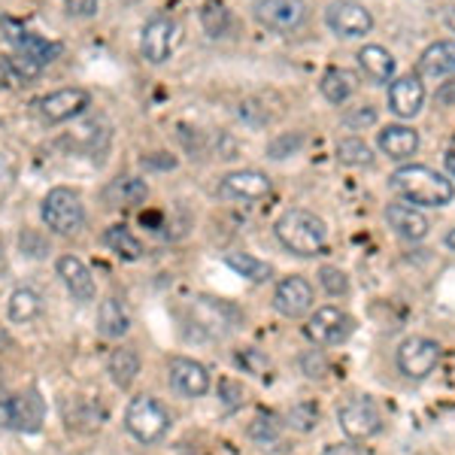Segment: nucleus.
<instances>
[{"label": "nucleus", "mask_w": 455, "mask_h": 455, "mask_svg": "<svg viewBox=\"0 0 455 455\" xmlns=\"http://www.w3.org/2000/svg\"><path fill=\"white\" fill-rule=\"evenodd\" d=\"M392 192H398L413 207H446L455 197V186L450 176L428 164H403L388 176Z\"/></svg>", "instance_id": "1"}, {"label": "nucleus", "mask_w": 455, "mask_h": 455, "mask_svg": "<svg viewBox=\"0 0 455 455\" xmlns=\"http://www.w3.org/2000/svg\"><path fill=\"white\" fill-rule=\"evenodd\" d=\"M276 240L289 249V252L300 255V259H313L328 243V228L315 212L310 210H285L274 225Z\"/></svg>", "instance_id": "2"}, {"label": "nucleus", "mask_w": 455, "mask_h": 455, "mask_svg": "<svg viewBox=\"0 0 455 455\" xmlns=\"http://www.w3.org/2000/svg\"><path fill=\"white\" fill-rule=\"evenodd\" d=\"M40 219L52 234L70 237V234H76L79 228L85 225V204H83V197H79V192H73L68 186H55L43 197Z\"/></svg>", "instance_id": "3"}, {"label": "nucleus", "mask_w": 455, "mask_h": 455, "mask_svg": "<svg viewBox=\"0 0 455 455\" xmlns=\"http://www.w3.org/2000/svg\"><path fill=\"white\" fill-rule=\"evenodd\" d=\"M124 428H128L131 437L146 446L158 443L171 431V413L152 395H137V398H131L128 410H124Z\"/></svg>", "instance_id": "4"}, {"label": "nucleus", "mask_w": 455, "mask_h": 455, "mask_svg": "<svg viewBox=\"0 0 455 455\" xmlns=\"http://www.w3.org/2000/svg\"><path fill=\"white\" fill-rule=\"evenodd\" d=\"M337 422H340V431L352 443H364V440L377 437L383 431V413L368 395H355V398L343 401L340 410H337Z\"/></svg>", "instance_id": "5"}, {"label": "nucleus", "mask_w": 455, "mask_h": 455, "mask_svg": "<svg viewBox=\"0 0 455 455\" xmlns=\"http://www.w3.org/2000/svg\"><path fill=\"white\" fill-rule=\"evenodd\" d=\"M43 416H46V407H43V398L36 392L0 398V428L6 431H25V435L40 431Z\"/></svg>", "instance_id": "6"}, {"label": "nucleus", "mask_w": 455, "mask_h": 455, "mask_svg": "<svg viewBox=\"0 0 455 455\" xmlns=\"http://www.w3.org/2000/svg\"><path fill=\"white\" fill-rule=\"evenodd\" d=\"M176 40H180V25H176V19L164 16V12L152 16L143 25V31H140V55H143V61L164 64L167 58L173 55Z\"/></svg>", "instance_id": "7"}, {"label": "nucleus", "mask_w": 455, "mask_h": 455, "mask_svg": "<svg viewBox=\"0 0 455 455\" xmlns=\"http://www.w3.org/2000/svg\"><path fill=\"white\" fill-rule=\"evenodd\" d=\"M304 331L315 347H337V343H347L349 334L355 331V319L337 307H319L307 319Z\"/></svg>", "instance_id": "8"}, {"label": "nucleus", "mask_w": 455, "mask_h": 455, "mask_svg": "<svg viewBox=\"0 0 455 455\" xmlns=\"http://www.w3.org/2000/svg\"><path fill=\"white\" fill-rule=\"evenodd\" d=\"M88 104H92V94L85 88H58V92H49L46 98L36 100V113L46 124H61L83 116Z\"/></svg>", "instance_id": "9"}, {"label": "nucleus", "mask_w": 455, "mask_h": 455, "mask_svg": "<svg viewBox=\"0 0 455 455\" xmlns=\"http://www.w3.org/2000/svg\"><path fill=\"white\" fill-rule=\"evenodd\" d=\"M325 25L343 40H358L373 31V16L368 6L355 4V0H337L325 10Z\"/></svg>", "instance_id": "10"}, {"label": "nucleus", "mask_w": 455, "mask_h": 455, "mask_svg": "<svg viewBox=\"0 0 455 455\" xmlns=\"http://www.w3.org/2000/svg\"><path fill=\"white\" fill-rule=\"evenodd\" d=\"M255 19L267 31L291 34L307 21V4L304 0H255Z\"/></svg>", "instance_id": "11"}, {"label": "nucleus", "mask_w": 455, "mask_h": 455, "mask_svg": "<svg viewBox=\"0 0 455 455\" xmlns=\"http://www.w3.org/2000/svg\"><path fill=\"white\" fill-rule=\"evenodd\" d=\"M440 362V343L428 337H407L398 347V368L407 379H425Z\"/></svg>", "instance_id": "12"}, {"label": "nucleus", "mask_w": 455, "mask_h": 455, "mask_svg": "<svg viewBox=\"0 0 455 455\" xmlns=\"http://www.w3.org/2000/svg\"><path fill=\"white\" fill-rule=\"evenodd\" d=\"M4 31H6V43H10L12 49H16V55L28 58V61L40 64V68H46V64H52L58 55H61V46H58L55 40H46V36L28 31V28L16 25V21L4 19Z\"/></svg>", "instance_id": "13"}, {"label": "nucleus", "mask_w": 455, "mask_h": 455, "mask_svg": "<svg viewBox=\"0 0 455 455\" xmlns=\"http://www.w3.org/2000/svg\"><path fill=\"white\" fill-rule=\"evenodd\" d=\"M167 383L182 398H204L210 392V373L195 358L176 355L167 362Z\"/></svg>", "instance_id": "14"}, {"label": "nucleus", "mask_w": 455, "mask_h": 455, "mask_svg": "<svg viewBox=\"0 0 455 455\" xmlns=\"http://www.w3.org/2000/svg\"><path fill=\"white\" fill-rule=\"evenodd\" d=\"M313 304H315L313 285L304 276H285L274 291V310L285 315V319H300V315L313 310Z\"/></svg>", "instance_id": "15"}, {"label": "nucleus", "mask_w": 455, "mask_h": 455, "mask_svg": "<svg viewBox=\"0 0 455 455\" xmlns=\"http://www.w3.org/2000/svg\"><path fill=\"white\" fill-rule=\"evenodd\" d=\"M422 104H425V85L419 73H403V76L392 79V85H388V109L398 119L419 116Z\"/></svg>", "instance_id": "16"}, {"label": "nucleus", "mask_w": 455, "mask_h": 455, "mask_svg": "<svg viewBox=\"0 0 455 455\" xmlns=\"http://www.w3.org/2000/svg\"><path fill=\"white\" fill-rule=\"evenodd\" d=\"M270 195V180L261 171H234L219 180V197L231 201H261Z\"/></svg>", "instance_id": "17"}, {"label": "nucleus", "mask_w": 455, "mask_h": 455, "mask_svg": "<svg viewBox=\"0 0 455 455\" xmlns=\"http://www.w3.org/2000/svg\"><path fill=\"white\" fill-rule=\"evenodd\" d=\"M55 270H58V276H61V283L68 285V291L73 298L94 300V295H98V289H94V276L79 255H61L55 264Z\"/></svg>", "instance_id": "18"}, {"label": "nucleus", "mask_w": 455, "mask_h": 455, "mask_svg": "<svg viewBox=\"0 0 455 455\" xmlns=\"http://www.w3.org/2000/svg\"><path fill=\"white\" fill-rule=\"evenodd\" d=\"M386 222L398 237L410 240V243H419V240L428 234V219L422 216L413 204H388L386 207Z\"/></svg>", "instance_id": "19"}, {"label": "nucleus", "mask_w": 455, "mask_h": 455, "mask_svg": "<svg viewBox=\"0 0 455 455\" xmlns=\"http://www.w3.org/2000/svg\"><path fill=\"white\" fill-rule=\"evenodd\" d=\"M377 146L392 161H407L419 149V131H413L410 124H388V128L379 131Z\"/></svg>", "instance_id": "20"}, {"label": "nucleus", "mask_w": 455, "mask_h": 455, "mask_svg": "<svg viewBox=\"0 0 455 455\" xmlns=\"http://www.w3.org/2000/svg\"><path fill=\"white\" fill-rule=\"evenodd\" d=\"M319 92L328 104L343 107L358 92V73L349 68H328L319 79Z\"/></svg>", "instance_id": "21"}, {"label": "nucleus", "mask_w": 455, "mask_h": 455, "mask_svg": "<svg viewBox=\"0 0 455 455\" xmlns=\"http://www.w3.org/2000/svg\"><path fill=\"white\" fill-rule=\"evenodd\" d=\"M358 68H362L364 76L371 79V83L377 85H386L395 79V70H398V64H395V55L388 52L383 46H364L358 49Z\"/></svg>", "instance_id": "22"}, {"label": "nucleus", "mask_w": 455, "mask_h": 455, "mask_svg": "<svg viewBox=\"0 0 455 455\" xmlns=\"http://www.w3.org/2000/svg\"><path fill=\"white\" fill-rule=\"evenodd\" d=\"M419 76L440 79V76H452L455 73V40H440L435 46H428L419 55Z\"/></svg>", "instance_id": "23"}, {"label": "nucleus", "mask_w": 455, "mask_h": 455, "mask_svg": "<svg viewBox=\"0 0 455 455\" xmlns=\"http://www.w3.org/2000/svg\"><path fill=\"white\" fill-rule=\"evenodd\" d=\"M149 197V186L140 176H116L113 182L104 188V201L109 207H137Z\"/></svg>", "instance_id": "24"}, {"label": "nucleus", "mask_w": 455, "mask_h": 455, "mask_svg": "<svg viewBox=\"0 0 455 455\" xmlns=\"http://www.w3.org/2000/svg\"><path fill=\"white\" fill-rule=\"evenodd\" d=\"M131 328V315L124 310V304L119 298H104L98 307V331L109 337V340H116V337H124Z\"/></svg>", "instance_id": "25"}, {"label": "nucleus", "mask_w": 455, "mask_h": 455, "mask_svg": "<svg viewBox=\"0 0 455 455\" xmlns=\"http://www.w3.org/2000/svg\"><path fill=\"white\" fill-rule=\"evenodd\" d=\"M107 371H109V379H113L119 388H131L137 379V373H140V355H137V349H131V347H119L113 355H109Z\"/></svg>", "instance_id": "26"}, {"label": "nucleus", "mask_w": 455, "mask_h": 455, "mask_svg": "<svg viewBox=\"0 0 455 455\" xmlns=\"http://www.w3.org/2000/svg\"><path fill=\"white\" fill-rule=\"evenodd\" d=\"M100 240H104V246L109 249V252H116V255H119V259H124V261L143 259V243H140V240H137L134 234H131L124 225H109Z\"/></svg>", "instance_id": "27"}, {"label": "nucleus", "mask_w": 455, "mask_h": 455, "mask_svg": "<svg viewBox=\"0 0 455 455\" xmlns=\"http://www.w3.org/2000/svg\"><path fill=\"white\" fill-rule=\"evenodd\" d=\"M225 264L249 283H264V280H270V274H274L267 261L255 259V255H249V252H228Z\"/></svg>", "instance_id": "28"}, {"label": "nucleus", "mask_w": 455, "mask_h": 455, "mask_svg": "<svg viewBox=\"0 0 455 455\" xmlns=\"http://www.w3.org/2000/svg\"><path fill=\"white\" fill-rule=\"evenodd\" d=\"M10 319L12 322H21V325H28V322H34L36 315L43 313V300L36 295L34 289H16L10 295Z\"/></svg>", "instance_id": "29"}, {"label": "nucleus", "mask_w": 455, "mask_h": 455, "mask_svg": "<svg viewBox=\"0 0 455 455\" xmlns=\"http://www.w3.org/2000/svg\"><path fill=\"white\" fill-rule=\"evenodd\" d=\"M40 64L28 61L21 55H10V58H0V79L10 85H28L31 79L40 76Z\"/></svg>", "instance_id": "30"}, {"label": "nucleus", "mask_w": 455, "mask_h": 455, "mask_svg": "<svg viewBox=\"0 0 455 455\" xmlns=\"http://www.w3.org/2000/svg\"><path fill=\"white\" fill-rule=\"evenodd\" d=\"M201 25H204V31H207L210 36H225L228 31H231V25H234L231 10H228L222 0H204Z\"/></svg>", "instance_id": "31"}, {"label": "nucleus", "mask_w": 455, "mask_h": 455, "mask_svg": "<svg viewBox=\"0 0 455 455\" xmlns=\"http://www.w3.org/2000/svg\"><path fill=\"white\" fill-rule=\"evenodd\" d=\"M337 161L347 167H371L373 152L362 137H343V140L337 143Z\"/></svg>", "instance_id": "32"}, {"label": "nucleus", "mask_w": 455, "mask_h": 455, "mask_svg": "<svg viewBox=\"0 0 455 455\" xmlns=\"http://www.w3.org/2000/svg\"><path fill=\"white\" fill-rule=\"evenodd\" d=\"M283 435V422L276 419V416H255L252 422H249V437L259 440V443H274V440H280Z\"/></svg>", "instance_id": "33"}, {"label": "nucleus", "mask_w": 455, "mask_h": 455, "mask_svg": "<svg viewBox=\"0 0 455 455\" xmlns=\"http://www.w3.org/2000/svg\"><path fill=\"white\" fill-rule=\"evenodd\" d=\"M319 283L331 298H340V295H347V291H349V280H347V274H343L340 267H322L319 270Z\"/></svg>", "instance_id": "34"}, {"label": "nucleus", "mask_w": 455, "mask_h": 455, "mask_svg": "<svg viewBox=\"0 0 455 455\" xmlns=\"http://www.w3.org/2000/svg\"><path fill=\"white\" fill-rule=\"evenodd\" d=\"M343 122H347V128H352V131L371 128V124H377V107H371V104L349 107L347 116H343Z\"/></svg>", "instance_id": "35"}, {"label": "nucleus", "mask_w": 455, "mask_h": 455, "mask_svg": "<svg viewBox=\"0 0 455 455\" xmlns=\"http://www.w3.org/2000/svg\"><path fill=\"white\" fill-rule=\"evenodd\" d=\"M289 425L298 431H310L313 425H319V407L315 403H298V407H291Z\"/></svg>", "instance_id": "36"}, {"label": "nucleus", "mask_w": 455, "mask_h": 455, "mask_svg": "<svg viewBox=\"0 0 455 455\" xmlns=\"http://www.w3.org/2000/svg\"><path fill=\"white\" fill-rule=\"evenodd\" d=\"M237 364L246 368L249 373H255V377H267V371H270V358L261 355L259 349H243L237 355Z\"/></svg>", "instance_id": "37"}, {"label": "nucleus", "mask_w": 455, "mask_h": 455, "mask_svg": "<svg viewBox=\"0 0 455 455\" xmlns=\"http://www.w3.org/2000/svg\"><path fill=\"white\" fill-rule=\"evenodd\" d=\"M300 146H304V137L300 134H283V137H276L274 143L267 146V156L270 158H285V156H291V152H298Z\"/></svg>", "instance_id": "38"}, {"label": "nucleus", "mask_w": 455, "mask_h": 455, "mask_svg": "<svg viewBox=\"0 0 455 455\" xmlns=\"http://www.w3.org/2000/svg\"><path fill=\"white\" fill-rule=\"evenodd\" d=\"M300 368H304V373L310 379H322L328 373V362H325V355H322L319 349H310L304 358H300Z\"/></svg>", "instance_id": "39"}, {"label": "nucleus", "mask_w": 455, "mask_h": 455, "mask_svg": "<svg viewBox=\"0 0 455 455\" xmlns=\"http://www.w3.org/2000/svg\"><path fill=\"white\" fill-rule=\"evenodd\" d=\"M64 6H68L70 16H79V19H88L98 12L100 0H64Z\"/></svg>", "instance_id": "40"}, {"label": "nucleus", "mask_w": 455, "mask_h": 455, "mask_svg": "<svg viewBox=\"0 0 455 455\" xmlns=\"http://www.w3.org/2000/svg\"><path fill=\"white\" fill-rule=\"evenodd\" d=\"M219 388H222V392L228 395V410H234V407H240V403H243V388H240L237 383H231V379H222V383H219Z\"/></svg>", "instance_id": "41"}, {"label": "nucleus", "mask_w": 455, "mask_h": 455, "mask_svg": "<svg viewBox=\"0 0 455 455\" xmlns=\"http://www.w3.org/2000/svg\"><path fill=\"white\" fill-rule=\"evenodd\" d=\"M143 164H146V167H164V171H173V167H176V158H173V156H167V152H156V156L143 158Z\"/></svg>", "instance_id": "42"}, {"label": "nucleus", "mask_w": 455, "mask_h": 455, "mask_svg": "<svg viewBox=\"0 0 455 455\" xmlns=\"http://www.w3.org/2000/svg\"><path fill=\"white\" fill-rule=\"evenodd\" d=\"M435 100H437L440 107H452L455 104V79H452V83H443V85L437 88Z\"/></svg>", "instance_id": "43"}, {"label": "nucleus", "mask_w": 455, "mask_h": 455, "mask_svg": "<svg viewBox=\"0 0 455 455\" xmlns=\"http://www.w3.org/2000/svg\"><path fill=\"white\" fill-rule=\"evenodd\" d=\"M322 455H364V452H362V446H355V443L349 440V443H334V446H328V450L322 452Z\"/></svg>", "instance_id": "44"}, {"label": "nucleus", "mask_w": 455, "mask_h": 455, "mask_svg": "<svg viewBox=\"0 0 455 455\" xmlns=\"http://www.w3.org/2000/svg\"><path fill=\"white\" fill-rule=\"evenodd\" d=\"M443 161H446V171H450V176L455 180V143L446 149V156H443Z\"/></svg>", "instance_id": "45"}, {"label": "nucleus", "mask_w": 455, "mask_h": 455, "mask_svg": "<svg viewBox=\"0 0 455 455\" xmlns=\"http://www.w3.org/2000/svg\"><path fill=\"white\" fill-rule=\"evenodd\" d=\"M446 246H450V249H452V252H455V228H452V231H450V234H446Z\"/></svg>", "instance_id": "46"}, {"label": "nucleus", "mask_w": 455, "mask_h": 455, "mask_svg": "<svg viewBox=\"0 0 455 455\" xmlns=\"http://www.w3.org/2000/svg\"><path fill=\"white\" fill-rule=\"evenodd\" d=\"M446 25H450V28H452V31H455V6H452V10H450V12H446Z\"/></svg>", "instance_id": "47"}, {"label": "nucleus", "mask_w": 455, "mask_h": 455, "mask_svg": "<svg viewBox=\"0 0 455 455\" xmlns=\"http://www.w3.org/2000/svg\"><path fill=\"white\" fill-rule=\"evenodd\" d=\"M0 383H4V377H0Z\"/></svg>", "instance_id": "48"}]
</instances>
